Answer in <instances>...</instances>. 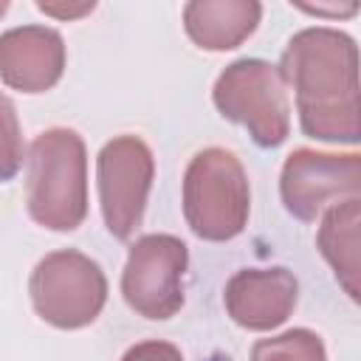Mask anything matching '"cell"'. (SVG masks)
I'll return each mask as SVG.
<instances>
[{
    "mask_svg": "<svg viewBox=\"0 0 361 361\" xmlns=\"http://www.w3.org/2000/svg\"><path fill=\"white\" fill-rule=\"evenodd\" d=\"M37 8L42 11V14H48V17H59V20H76V17H82V14H90L93 8H96V3L90 0V3H45V0H39L37 3Z\"/></svg>",
    "mask_w": 361,
    "mask_h": 361,
    "instance_id": "cell-16",
    "label": "cell"
},
{
    "mask_svg": "<svg viewBox=\"0 0 361 361\" xmlns=\"http://www.w3.org/2000/svg\"><path fill=\"white\" fill-rule=\"evenodd\" d=\"M28 217L51 231H73L87 217V149L76 130L51 127L31 141L25 178Z\"/></svg>",
    "mask_w": 361,
    "mask_h": 361,
    "instance_id": "cell-2",
    "label": "cell"
},
{
    "mask_svg": "<svg viewBox=\"0 0 361 361\" xmlns=\"http://www.w3.org/2000/svg\"><path fill=\"white\" fill-rule=\"evenodd\" d=\"M65 73V42L48 25H20L0 34V79L20 93H45Z\"/></svg>",
    "mask_w": 361,
    "mask_h": 361,
    "instance_id": "cell-10",
    "label": "cell"
},
{
    "mask_svg": "<svg viewBox=\"0 0 361 361\" xmlns=\"http://www.w3.org/2000/svg\"><path fill=\"white\" fill-rule=\"evenodd\" d=\"M223 118L243 124L257 147H279L290 133V104L276 65L265 59L231 62L212 87Z\"/></svg>",
    "mask_w": 361,
    "mask_h": 361,
    "instance_id": "cell-5",
    "label": "cell"
},
{
    "mask_svg": "<svg viewBox=\"0 0 361 361\" xmlns=\"http://www.w3.org/2000/svg\"><path fill=\"white\" fill-rule=\"evenodd\" d=\"M257 0H192L183 6V28L203 51H231L259 25Z\"/></svg>",
    "mask_w": 361,
    "mask_h": 361,
    "instance_id": "cell-11",
    "label": "cell"
},
{
    "mask_svg": "<svg viewBox=\"0 0 361 361\" xmlns=\"http://www.w3.org/2000/svg\"><path fill=\"white\" fill-rule=\"evenodd\" d=\"M299 8H305V11H310V14H330V17H338V14H355V3H350V6H344V8H322V6H299Z\"/></svg>",
    "mask_w": 361,
    "mask_h": 361,
    "instance_id": "cell-17",
    "label": "cell"
},
{
    "mask_svg": "<svg viewBox=\"0 0 361 361\" xmlns=\"http://www.w3.org/2000/svg\"><path fill=\"white\" fill-rule=\"evenodd\" d=\"M251 361H327V353L313 330L293 327L282 336L259 338L251 347Z\"/></svg>",
    "mask_w": 361,
    "mask_h": 361,
    "instance_id": "cell-13",
    "label": "cell"
},
{
    "mask_svg": "<svg viewBox=\"0 0 361 361\" xmlns=\"http://www.w3.org/2000/svg\"><path fill=\"white\" fill-rule=\"evenodd\" d=\"M121 361H183L180 350L169 341H158V338H149V341H138L133 344Z\"/></svg>",
    "mask_w": 361,
    "mask_h": 361,
    "instance_id": "cell-15",
    "label": "cell"
},
{
    "mask_svg": "<svg viewBox=\"0 0 361 361\" xmlns=\"http://www.w3.org/2000/svg\"><path fill=\"white\" fill-rule=\"evenodd\" d=\"M299 299V282L288 268H243L223 290L226 313L234 324L254 333H268L288 322Z\"/></svg>",
    "mask_w": 361,
    "mask_h": 361,
    "instance_id": "cell-9",
    "label": "cell"
},
{
    "mask_svg": "<svg viewBox=\"0 0 361 361\" xmlns=\"http://www.w3.org/2000/svg\"><path fill=\"white\" fill-rule=\"evenodd\" d=\"M25 161L23 130L14 102L0 93V180H11Z\"/></svg>",
    "mask_w": 361,
    "mask_h": 361,
    "instance_id": "cell-14",
    "label": "cell"
},
{
    "mask_svg": "<svg viewBox=\"0 0 361 361\" xmlns=\"http://www.w3.org/2000/svg\"><path fill=\"white\" fill-rule=\"evenodd\" d=\"M282 82L293 87L299 127L327 144H358V48L338 28H302L288 39L279 59Z\"/></svg>",
    "mask_w": 361,
    "mask_h": 361,
    "instance_id": "cell-1",
    "label": "cell"
},
{
    "mask_svg": "<svg viewBox=\"0 0 361 361\" xmlns=\"http://www.w3.org/2000/svg\"><path fill=\"white\" fill-rule=\"evenodd\" d=\"M34 313L59 330H79L99 319L107 302V276L96 259L62 248L45 254L28 279Z\"/></svg>",
    "mask_w": 361,
    "mask_h": 361,
    "instance_id": "cell-4",
    "label": "cell"
},
{
    "mask_svg": "<svg viewBox=\"0 0 361 361\" xmlns=\"http://www.w3.org/2000/svg\"><path fill=\"white\" fill-rule=\"evenodd\" d=\"M6 11H8V3H6V0H0V17H3Z\"/></svg>",
    "mask_w": 361,
    "mask_h": 361,
    "instance_id": "cell-18",
    "label": "cell"
},
{
    "mask_svg": "<svg viewBox=\"0 0 361 361\" xmlns=\"http://www.w3.org/2000/svg\"><path fill=\"white\" fill-rule=\"evenodd\" d=\"M152 178L155 158L138 135H118L102 147L96 158L99 206L102 220L116 240H130L141 226Z\"/></svg>",
    "mask_w": 361,
    "mask_h": 361,
    "instance_id": "cell-7",
    "label": "cell"
},
{
    "mask_svg": "<svg viewBox=\"0 0 361 361\" xmlns=\"http://www.w3.org/2000/svg\"><path fill=\"white\" fill-rule=\"evenodd\" d=\"M358 228H361V197L341 200L322 214L316 245L327 265L333 268L344 293L358 302V276H361V254H358Z\"/></svg>",
    "mask_w": 361,
    "mask_h": 361,
    "instance_id": "cell-12",
    "label": "cell"
},
{
    "mask_svg": "<svg viewBox=\"0 0 361 361\" xmlns=\"http://www.w3.org/2000/svg\"><path fill=\"white\" fill-rule=\"evenodd\" d=\"M279 195L288 214L313 223L330 206L361 195V155L293 149L282 164Z\"/></svg>",
    "mask_w": 361,
    "mask_h": 361,
    "instance_id": "cell-8",
    "label": "cell"
},
{
    "mask_svg": "<svg viewBox=\"0 0 361 361\" xmlns=\"http://www.w3.org/2000/svg\"><path fill=\"white\" fill-rule=\"evenodd\" d=\"M251 212V186L240 158L223 147L200 149L183 172V217L206 243L234 240Z\"/></svg>",
    "mask_w": 361,
    "mask_h": 361,
    "instance_id": "cell-3",
    "label": "cell"
},
{
    "mask_svg": "<svg viewBox=\"0 0 361 361\" xmlns=\"http://www.w3.org/2000/svg\"><path fill=\"white\" fill-rule=\"evenodd\" d=\"M189 248L175 234H144L130 245L121 296L130 310L149 322L172 319L183 307Z\"/></svg>",
    "mask_w": 361,
    "mask_h": 361,
    "instance_id": "cell-6",
    "label": "cell"
}]
</instances>
